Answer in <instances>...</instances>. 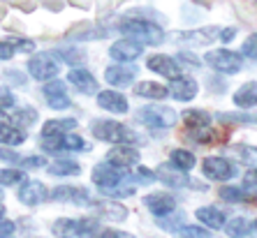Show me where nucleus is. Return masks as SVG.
<instances>
[{"mask_svg":"<svg viewBox=\"0 0 257 238\" xmlns=\"http://www.w3.org/2000/svg\"><path fill=\"white\" fill-rule=\"evenodd\" d=\"M90 132H93V137L95 139H100V141H109V143L135 146V143L144 141L135 130L120 125V123H116V120H93V123H90Z\"/></svg>","mask_w":257,"mask_h":238,"instance_id":"nucleus-1","label":"nucleus"},{"mask_svg":"<svg viewBox=\"0 0 257 238\" xmlns=\"http://www.w3.org/2000/svg\"><path fill=\"white\" fill-rule=\"evenodd\" d=\"M120 33H125L130 40L139 44H149V47H158L165 42V33L160 26L151 24L146 19H127L120 24Z\"/></svg>","mask_w":257,"mask_h":238,"instance_id":"nucleus-2","label":"nucleus"},{"mask_svg":"<svg viewBox=\"0 0 257 238\" xmlns=\"http://www.w3.org/2000/svg\"><path fill=\"white\" fill-rule=\"evenodd\" d=\"M100 231L97 220L90 217H81V220H60L54 224V233L58 236H79V238H95Z\"/></svg>","mask_w":257,"mask_h":238,"instance_id":"nucleus-3","label":"nucleus"},{"mask_svg":"<svg viewBox=\"0 0 257 238\" xmlns=\"http://www.w3.org/2000/svg\"><path fill=\"white\" fill-rule=\"evenodd\" d=\"M28 72L37 81H51V79L58 77L60 63L56 54H37L28 60Z\"/></svg>","mask_w":257,"mask_h":238,"instance_id":"nucleus-4","label":"nucleus"},{"mask_svg":"<svg viewBox=\"0 0 257 238\" xmlns=\"http://www.w3.org/2000/svg\"><path fill=\"white\" fill-rule=\"evenodd\" d=\"M204 63L213 70L222 72V74H236L241 72L243 67V60H241L239 54H234V51H209V54L204 56Z\"/></svg>","mask_w":257,"mask_h":238,"instance_id":"nucleus-5","label":"nucleus"},{"mask_svg":"<svg viewBox=\"0 0 257 238\" xmlns=\"http://www.w3.org/2000/svg\"><path fill=\"white\" fill-rule=\"evenodd\" d=\"M137 118L142 120L144 125L158 127V130L176 125V113L169 107H144L142 111L137 113Z\"/></svg>","mask_w":257,"mask_h":238,"instance_id":"nucleus-6","label":"nucleus"},{"mask_svg":"<svg viewBox=\"0 0 257 238\" xmlns=\"http://www.w3.org/2000/svg\"><path fill=\"white\" fill-rule=\"evenodd\" d=\"M42 148L49 153H60V150H88V143L77 134H56V137L42 139Z\"/></svg>","mask_w":257,"mask_h":238,"instance_id":"nucleus-7","label":"nucleus"},{"mask_svg":"<svg viewBox=\"0 0 257 238\" xmlns=\"http://www.w3.org/2000/svg\"><path fill=\"white\" fill-rule=\"evenodd\" d=\"M93 183H95L102 192L111 190V187L123 183V171H120L118 167H114V164H109V162H102V164H97V167L93 169Z\"/></svg>","mask_w":257,"mask_h":238,"instance_id":"nucleus-8","label":"nucleus"},{"mask_svg":"<svg viewBox=\"0 0 257 238\" xmlns=\"http://www.w3.org/2000/svg\"><path fill=\"white\" fill-rule=\"evenodd\" d=\"M202 171H204V176L211 180H229L234 176L232 162L222 160V157H206V160L202 162Z\"/></svg>","mask_w":257,"mask_h":238,"instance_id":"nucleus-9","label":"nucleus"},{"mask_svg":"<svg viewBox=\"0 0 257 238\" xmlns=\"http://www.w3.org/2000/svg\"><path fill=\"white\" fill-rule=\"evenodd\" d=\"M109 56L114 60H118V63H130V60H137L142 56V44L130 40V37L127 40H118V42L111 44Z\"/></svg>","mask_w":257,"mask_h":238,"instance_id":"nucleus-10","label":"nucleus"},{"mask_svg":"<svg viewBox=\"0 0 257 238\" xmlns=\"http://www.w3.org/2000/svg\"><path fill=\"white\" fill-rule=\"evenodd\" d=\"M144 206L153 215H167L172 210H176V199L167 192H153V194L144 196Z\"/></svg>","mask_w":257,"mask_h":238,"instance_id":"nucleus-11","label":"nucleus"},{"mask_svg":"<svg viewBox=\"0 0 257 238\" xmlns=\"http://www.w3.org/2000/svg\"><path fill=\"white\" fill-rule=\"evenodd\" d=\"M107 162L118 169H127V167H135L139 162V153H137V148L120 143V146H116V148H111L107 153Z\"/></svg>","mask_w":257,"mask_h":238,"instance_id":"nucleus-12","label":"nucleus"},{"mask_svg":"<svg viewBox=\"0 0 257 238\" xmlns=\"http://www.w3.org/2000/svg\"><path fill=\"white\" fill-rule=\"evenodd\" d=\"M137 67L132 65H109L107 72H104V79H107V84L116 86V88H123V86H130L137 77Z\"/></svg>","mask_w":257,"mask_h":238,"instance_id":"nucleus-13","label":"nucleus"},{"mask_svg":"<svg viewBox=\"0 0 257 238\" xmlns=\"http://www.w3.org/2000/svg\"><path fill=\"white\" fill-rule=\"evenodd\" d=\"M169 95L179 102H190L192 97L197 95V81L190 77H176L172 79V86H169Z\"/></svg>","mask_w":257,"mask_h":238,"instance_id":"nucleus-14","label":"nucleus"},{"mask_svg":"<svg viewBox=\"0 0 257 238\" xmlns=\"http://www.w3.org/2000/svg\"><path fill=\"white\" fill-rule=\"evenodd\" d=\"M47 187L37 180H26L21 187H19V201L26 203V206H37L47 199Z\"/></svg>","mask_w":257,"mask_h":238,"instance_id":"nucleus-15","label":"nucleus"},{"mask_svg":"<svg viewBox=\"0 0 257 238\" xmlns=\"http://www.w3.org/2000/svg\"><path fill=\"white\" fill-rule=\"evenodd\" d=\"M67 81H70V84L74 86L79 93H84V95H93V93L97 90L95 77H93L88 70H84V67H74V70H70Z\"/></svg>","mask_w":257,"mask_h":238,"instance_id":"nucleus-16","label":"nucleus"},{"mask_svg":"<svg viewBox=\"0 0 257 238\" xmlns=\"http://www.w3.org/2000/svg\"><path fill=\"white\" fill-rule=\"evenodd\" d=\"M54 199L58 201H67V203H77V206H90L93 199L84 187H72V185H63V187H56L54 190Z\"/></svg>","mask_w":257,"mask_h":238,"instance_id":"nucleus-17","label":"nucleus"},{"mask_svg":"<svg viewBox=\"0 0 257 238\" xmlns=\"http://www.w3.org/2000/svg\"><path fill=\"white\" fill-rule=\"evenodd\" d=\"M44 100L51 109H67L70 107V97L65 93V84L63 81H49L44 86Z\"/></svg>","mask_w":257,"mask_h":238,"instance_id":"nucleus-18","label":"nucleus"},{"mask_svg":"<svg viewBox=\"0 0 257 238\" xmlns=\"http://www.w3.org/2000/svg\"><path fill=\"white\" fill-rule=\"evenodd\" d=\"M146 67L149 70H153L156 74H160V77H167V79H176L181 74V67L176 65V60L169 58V56H151L149 60H146Z\"/></svg>","mask_w":257,"mask_h":238,"instance_id":"nucleus-19","label":"nucleus"},{"mask_svg":"<svg viewBox=\"0 0 257 238\" xmlns=\"http://www.w3.org/2000/svg\"><path fill=\"white\" fill-rule=\"evenodd\" d=\"M218 35H220V28L209 26V28H199V30H188V33H181L179 42L195 44V47H204V44H211L213 40H218Z\"/></svg>","mask_w":257,"mask_h":238,"instance_id":"nucleus-20","label":"nucleus"},{"mask_svg":"<svg viewBox=\"0 0 257 238\" xmlns=\"http://www.w3.org/2000/svg\"><path fill=\"white\" fill-rule=\"evenodd\" d=\"M97 107L107 109L111 113H125L127 111V100L116 90H102L97 95Z\"/></svg>","mask_w":257,"mask_h":238,"instance_id":"nucleus-21","label":"nucleus"},{"mask_svg":"<svg viewBox=\"0 0 257 238\" xmlns=\"http://www.w3.org/2000/svg\"><path fill=\"white\" fill-rule=\"evenodd\" d=\"M156 176L169 187H186V185H190V178L186 176V171H181V169L172 167V164H162L156 171Z\"/></svg>","mask_w":257,"mask_h":238,"instance_id":"nucleus-22","label":"nucleus"},{"mask_svg":"<svg viewBox=\"0 0 257 238\" xmlns=\"http://www.w3.org/2000/svg\"><path fill=\"white\" fill-rule=\"evenodd\" d=\"M234 104L241 109H250L257 104V84L255 81H248L243 84L236 93H234Z\"/></svg>","mask_w":257,"mask_h":238,"instance_id":"nucleus-23","label":"nucleus"},{"mask_svg":"<svg viewBox=\"0 0 257 238\" xmlns=\"http://www.w3.org/2000/svg\"><path fill=\"white\" fill-rule=\"evenodd\" d=\"M195 215H197V220L204 222L209 229H222V224H225V215L218 208H213V206H202V208H197Z\"/></svg>","mask_w":257,"mask_h":238,"instance_id":"nucleus-24","label":"nucleus"},{"mask_svg":"<svg viewBox=\"0 0 257 238\" xmlns=\"http://www.w3.org/2000/svg\"><path fill=\"white\" fill-rule=\"evenodd\" d=\"M227 233L232 238H257V229L245 217H234L227 224Z\"/></svg>","mask_w":257,"mask_h":238,"instance_id":"nucleus-25","label":"nucleus"},{"mask_svg":"<svg viewBox=\"0 0 257 238\" xmlns=\"http://www.w3.org/2000/svg\"><path fill=\"white\" fill-rule=\"evenodd\" d=\"M77 127V120L74 118H60V120H49L42 127V139L47 137H56V134H65L67 130Z\"/></svg>","mask_w":257,"mask_h":238,"instance_id":"nucleus-26","label":"nucleus"},{"mask_svg":"<svg viewBox=\"0 0 257 238\" xmlns=\"http://www.w3.org/2000/svg\"><path fill=\"white\" fill-rule=\"evenodd\" d=\"M139 97H149V100H162V97H167V88L156 81H142V84L135 88Z\"/></svg>","mask_w":257,"mask_h":238,"instance_id":"nucleus-27","label":"nucleus"},{"mask_svg":"<svg viewBox=\"0 0 257 238\" xmlns=\"http://www.w3.org/2000/svg\"><path fill=\"white\" fill-rule=\"evenodd\" d=\"M26 141V132L17 125H0V143H7V146H19V143Z\"/></svg>","mask_w":257,"mask_h":238,"instance_id":"nucleus-28","label":"nucleus"},{"mask_svg":"<svg viewBox=\"0 0 257 238\" xmlns=\"http://www.w3.org/2000/svg\"><path fill=\"white\" fill-rule=\"evenodd\" d=\"M47 169L51 176H77V173L81 171V167L72 160H56L54 164H49Z\"/></svg>","mask_w":257,"mask_h":238,"instance_id":"nucleus-29","label":"nucleus"},{"mask_svg":"<svg viewBox=\"0 0 257 238\" xmlns=\"http://www.w3.org/2000/svg\"><path fill=\"white\" fill-rule=\"evenodd\" d=\"M195 155L190 153V150L186 148H179V150H174L172 153V167L181 169V171H190L192 167H195Z\"/></svg>","mask_w":257,"mask_h":238,"instance_id":"nucleus-30","label":"nucleus"},{"mask_svg":"<svg viewBox=\"0 0 257 238\" xmlns=\"http://www.w3.org/2000/svg\"><path fill=\"white\" fill-rule=\"evenodd\" d=\"M186 224V213H167V215H158V226L167 229V231H176Z\"/></svg>","mask_w":257,"mask_h":238,"instance_id":"nucleus-31","label":"nucleus"},{"mask_svg":"<svg viewBox=\"0 0 257 238\" xmlns=\"http://www.w3.org/2000/svg\"><path fill=\"white\" fill-rule=\"evenodd\" d=\"M183 120H186L188 127H206V125H211V116L206 111H202V109H188V111L183 113Z\"/></svg>","mask_w":257,"mask_h":238,"instance_id":"nucleus-32","label":"nucleus"},{"mask_svg":"<svg viewBox=\"0 0 257 238\" xmlns=\"http://www.w3.org/2000/svg\"><path fill=\"white\" fill-rule=\"evenodd\" d=\"M100 217H109V220H125L127 210L120 203H100Z\"/></svg>","mask_w":257,"mask_h":238,"instance_id":"nucleus-33","label":"nucleus"},{"mask_svg":"<svg viewBox=\"0 0 257 238\" xmlns=\"http://www.w3.org/2000/svg\"><path fill=\"white\" fill-rule=\"evenodd\" d=\"M35 120H37V111H35V109H30V107L19 109V111L12 116V123H14V125H24V127L33 125Z\"/></svg>","mask_w":257,"mask_h":238,"instance_id":"nucleus-34","label":"nucleus"},{"mask_svg":"<svg viewBox=\"0 0 257 238\" xmlns=\"http://www.w3.org/2000/svg\"><path fill=\"white\" fill-rule=\"evenodd\" d=\"M188 137H190L192 141H197V143H202V146H206V143H211L215 139V134H213V130L206 125V127H190Z\"/></svg>","mask_w":257,"mask_h":238,"instance_id":"nucleus-35","label":"nucleus"},{"mask_svg":"<svg viewBox=\"0 0 257 238\" xmlns=\"http://www.w3.org/2000/svg\"><path fill=\"white\" fill-rule=\"evenodd\" d=\"M220 196L227 199V201H252V199H255V196L248 194V192L241 190V187H222Z\"/></svg>","mask_w":257,"mask_h":238,"instance_id":"nucleus-36","label":"nucleus"},{"mask_svg":"<svg viewBox=\"0 0 257 238\" xmlns=\"http://www.w3.org/2000/svg\"><path fill=\"white\" fill-rule=\"evenodd\" d=\"M26 176L19 169H0V185H17L24 183Z\"/></svg>","mask_w":257,"mask_h":238,"instance_id":"nucleus-37","label":"nucleus"},{"mask_svg":"<svg viewBox=\"0 0 257 238\" xmlns=\"http://www.w3.org/2000/svg\"><path fill=\"white\" fill-rule=\"evenodd\" d=\"M241 54H243L245 58L257 60V33H255V35H250L243 42V47H241Z\"/></svg>","mask_w":257,"mask_h":238,"instance_id":"nucleus-38","label":"nucleus"},{"mask_svg":"<svg viewBox=\"0 0 257 238\" xmlns=\"http://www.w3.org/2000/svg\"><path fill=\"white\" fill-rule=\"evenodd\" d=\"M181 238H211V233L202 226H186L181 229Z\"/></svg>","mask_w":257,"mask_h":238,"instance_id":"nucleus-39","label":"nucleus"},{"mask_svg":"<svg viewBox=\"0 0 257 238\" xmlns=\"http://www.w3.org/2000/svg\"><path fill=\"white\" fill-rule=\"evenodd\" d=\"M58 54H60V58L67 60V63H72V65H74V63H84V58H86L81 51H77V49H63V51H58Z\"/></svg>","mask_w":257,"mask_h":238,"instance_id":"nucleus-40","label":"nucleus"},{"mask_svg":"<svg viewBox=\"0 0 257 238\" xmlns=\"http://www.w3.org/2000/svg\"><path fill=\"white\" fill-rule=\"evenodd\" d=\"M7 44H10L14 51H33V49H35V44L30 42V40H19V37H12Z\"/></svg>","mask_w":257,"mask_h":238,"instance_id":"nucleus-41","label":"nucleus"},{"mask_svg":"<svg viewBox=\"0 0 257 238\" xmlns=\"http://www.w3.org/2000/svg\"><path fill=\"white\" fill-rule=\"evenodd\" d=\"M220 120H232V123H257V116H239V113H225Z\"/></svg>","mask_w":257,"mask_h":238,"instance_id":"nucleus-42","label":"nucleus"},{"mask_svg":"<svg viewBox=\"0 0 257 238\" xmlns=\"http://www.w3.org/2000/svg\"><path fill=\"white\" fill-rule=\"evenodd\" d=\"M137 178H142L139 183H156V173L151 171V169H146V167H139L137 169Z\"/></svg>","mask_w":257,"mask_h":238,"instance_id":"nucleus-43","label":"nucleus"},{"mask_svg":"<svg viewBox=\"0 0 257 238\" xmlns=\"http://www.w3.org/2000/svg\"><path fill=\"white\" fill-rule=\"evenodd\" d=\"M7 107H14V97L7 88H0V109H7Z\"/></svg>","mask_w":257,"mask_h":238,"instance_id":"nucleus-44","label":"nucleus"},{"mask_svg":"<svg viewBox=\"0 0 257 238\" xmlns=\"http://www.w3.org/2000/svg\"><path fill=\"white\" fill-rule=\"evenodd\" d=\"M19 164H21V167H26V169H37V167H42V164H44V160H42V157H35V155H33V157L19 160Z\"/></svg>","mask_w":257,"mask_h":238,"instance_id":"nucleus-45","label":"nucleus"},{"mask_svg":"<svg viewBox=\"0 0 257 238\" xmlns=\"http://www.w3.org/2000/svg\"><path fill=\"white\" fill-rule=\"evenodd\" d=\"M14 233V222L10 220H0V238H7Z\"/></svg>","mask_w":257,"mask_h":238,"instance_id":"nucleus-46","label":"nucleus"},{"mask_svg":"<svg viewBox=\"0 0 257 238\" xmlns=\"http://www.w3.org/2000/svg\"><path fill=\"white\" fill-rule=\"evenodd\" d=\"M179 60H181V63H186V65H190V67H199V58H195V56L188 54V51H181Z\"/></svg>","mask_w":257,"mask_h":238,"instance_id":"nucleus-47","label":"nucleus"},{"mask_svg":"<svg viewBox=\"0 0 257 238\" xmlns=\"http://www.w3.org/2000/svg\"><path fill=\"white\" fill-rule=\"evenodd\" d=\"M100 238H135V236L127 231H118V229H109V231H104Z\"/></svg>","mask_w":257,"mask_h":238,"instance_id":"nucleus-48","label":"nucleus"},{"mask_svg":"<svg viewBox=\"0 0 257 238\" xmlns=\"http://www.w3.org/2000/svg\"><path fill=\"white\" fill-rule=\"evenodd\" d=\"M14 56V49L7 42H0V60H10Z\"/></svg>","mask_w":257,"mask_h":238,"instance_id":"nucleus-49","label":"nucleus"},{"mask_svg":"<svg viewBox=\"0 0 257 238\" xmlns=\"http://www.w3.org/2000/svg\"><path fill=\"white\" fill-rule=\"evenodd\" d=\"M222 40V42H232L234 37H236V30L234 28H225V30H220V35H218Z\"/></svg>","mask_w":257,"mask_h":238,"instance_id":"nucleus-50","label":"nucleus"},{"mask_svg":"<svg viewBox=\"0 0 257 238\" xmlns=\"http://www.w3.org/2000/svg\"><path fill=\"white\" fill-rule=\"evenodd\" d=\"M245 185H248V187H257V169L245 173Z\"/></svg>","mask_w":257,"mask_h":238,"instance_id":"nucleus-51","label":"nucleus"},{"mask_svg":"<svg viewBox=\"0 0 257 238\" xmlns=\"http://www.w3.org/2000/svg\"><path fill=\"white\" fill-rule=\"evenodd\" d=\"M0 160L19 162V155H17V153H12V150H5V148H0Z\"/></svg>","mask_w":257,"mask_h":238,"instance_id":"nucleus-52","label":"nucleus"},{"mask_svg":"<svg viewBox=\"0 0 257 238\" xmlns=\"http://www.w3.org/2000/svg\"><path fill=\"white\" fill-rule=\"evenodd\" d=\"M12 123V118L5 113V109H0V125H10Z\"/></svg>","mask_w":257,"mask_h":238,"instance_id":"nucleus-53","label":"nucleus"},{"mask_svg":"<svg viewBox=\"0 0 257 238\" xmlns=\"http://www.w3.org/2000/svg\"><path fill=\"white\" fill-rule=\"evenodd\" d=\"M3 215H5V206L0 203V220H3Z\"/></svg>","mask_w":257,"mask_h":238,"instance_id":"nucleus-54","label":"nucleus"},{"mask_svg":"<svg viewBox=\"0 0 257 238\" xmlns=\"http://www.w3.org/2000/svg\"><path fill=\"white\" fill-rule=\"evenodd\" d=\"M255 229H257V220H255Z\"/></svg>","mask_w":257,"mask_h":238,"instance_id":"nucleus-55","label":"nucleus"},{"mask_svg":"<svg viewBox=\"0 0 257 238\" xmlns=\"http://www.w3.org/2000/svg\"><path fill=\"white\" fill-rule=\"evenodd\" d=\"M255 3H257V0H255Z\"/></svg>","mask_w":257,"mask_h":238,"instance_id":"nucleus-56","label":"nucleus"}]
</instances>
